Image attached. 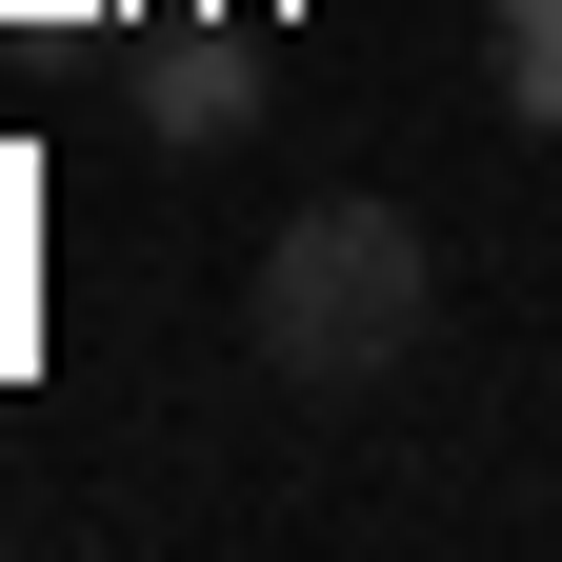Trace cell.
<instances>
[{"mask_svg": "<svg viewBox=\"0 0 562 562\" xmlns=\"http://www.w3.org/2000/svg\"><path fill=\"white\" fill-rule=\"evenodd\" d=\"M482 81H503V121L562 140V0H482Z\"/></svg>", "mask_w": 562, "mask_h": 562, "instance_id": "cell-3", "label": "cell"}, {"mask_svg": "<svg viewBox=\"0 0 562 562\" xmlns=\"http://www.w3.org/2000/svg\"><path fill=\"white\" fill-rule=\"evenodd\" d=\"M422 322H442V241H422L402 201H302V222L241 261V362L281 402H382L422 362Z\"/></svg>", "mask_w": 562, "mask_h": 562, "instance_id": "cell-1", "label": "cell"}, {"mask_svg": "<svg viewBox=\"0 0 562 562\" xmlns=\"http://www.w3.org/2000/svg\"><path fill=\"white\" fill-rule=\"evenodd\" d=\"M241 121H261V60H241V41H201V60L140 81V140H181V161H201V140H241Z\"/></svg>", "mask_w": 562, "mask_h": 562, "instance_id": "cell-2", "label": "cell"}]
</instances>
